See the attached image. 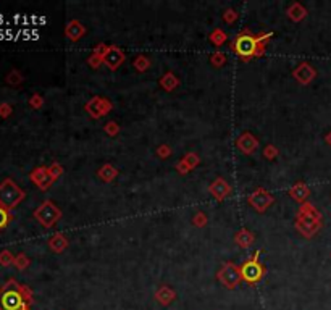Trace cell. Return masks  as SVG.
Returning <instances> with one entry per match:
<instances>
[{
    "label": "cell",
    "instance_id": "15",
    "mask_svg": "<svg viewBox=\"0 0 331 310\" xmlns=\"http://www.w3.org/2000/svg\"><path fill=\"white\" fill-rule=\"evenodd\" d=\"M97 176L100 178L103 183H112V181L118 176V170L115 168L112 163H105L97 170Z\"/></svg>",
    "mask_w": 331,
    "mask_h": 310
},
{
    "label": "cell",
    "instance_id": "6",
    "mask_svg": "<svg viewBox=\"0 0 331 310\" xmlns=\"http://www.w3.org/2000/svg\"><path fill=\"white\" fill-rule=\"evenodd\" d=\"M247 202L251 204V207L255 210V212L264 213L265 210H268L271 204L275 202V197H273L266 189L259 188L247 197Z\"/></svg>",
    "mask_w": 331,
    "mask_h": 310
},
{
    "label": "cell",
    "instance_id": "9",
    "mask_svg": "<svg viewBox=\"0 0 331 310\" xmlns=\"http://www.w3.org/2000/svg\"><path fill=\"white\" fill-rule=\"evenodd\" d=\"M123 62H125L123 50H121L120 47H117V45H108L107 52L103 54V65H107L108 69L115 71V69L120 68V65Z\"/></svg>",
    "mask_w": 331,
    "mask_h": 310
},
{
    "label": "cell",
    "instance_id": "24",
    "mask_svg": "<svg viewBox=\"0 0 331 310\" xmlns=\"http://www.w3.org/2000/svg\"><path fill=\"white\" fill-rule=\"evenodd\" d=\"M186 163H188V167L193 170V168H196L197 165L200 163V159H199V155L197 154H194V152H189V154H186L184 155V159H183Z\"/></svg>",
    "mask_w": 331,
    "mask_h": 310
},
{
    "label": "cell",
    "instance_id": "25",
    "mask_svg": "<svg viewBox=\"0 0 331 310\" xmlns=\"http://www.w3.org/2000/svg\"><path fill=\"white\" fill-rule=\"evenodd\" d=\"M210 62H212L213 67L220 68V67H223L226 63V55L223 54V52H215V54L210 57Z\"/></svg>",
    "mask_w": 331,
    "mask_h": 310
},
{
    "label": "cell",
    "instance_id": "26",
    "mask_svg": "<svg viewBox=\"0 0 331 310\" xmlns=\"http://www.w3.org/2000/svg\"><path fill=\"white\" fill-rule=\"evenodd\" d=\"M103 130H105V133L108 134V136L115 138L120 133V125H118V123H115V121H108L107 125L103 126Z\"/></svg>",
    "mask_w": 331,
    "mask_h": 310
},
{
    "label": "cell",
    "instance_id": "23",
    "mask_svg": "<svg viewBox=\"0 0 331 310\" xmlns=\"http://www.w3.org/2000/svg\"><path fill=\"white\" fill-rule=\"evenodd\" d=\"M11 221V213L10 210H7L5 207H0V231L5 230Z\"/></svg>",
    "mask_w": 331,
    "mask_h": 310
},
{
    "label": "cell",
    "instance_id": "22",
    "mask_svg": "<svg viewBox=\"0 0 331 310\" xmlns=\"http://www.w3.org/2000/svg\"><path fill=\"white\" fill-rule=\"evenodd\" d=\"M134 68L137 69V71H147V69L150 68V60L146 57V55H137L134 58Z\"/></svg>",
    "mask_w": 331,
    "mask_h": 310
},
{
    "label": "cell",
    "instance_id": "10",
    "mask_svg": "<svg viewBox=\"0 0 331 310\" xmlns=\"http://www.w3.org/2000/svg\"><path fill=\"white\" fill-rule=\"evenodd\" d=\"M31 176V179L34 181V184L37 186V188H40V189H49L52 184H54V178H52V174H50V172H49V168L47 167H39V168H36L34 172L30 174Z\"/></svg>",
    "mask_w": 331,
    "mask_h": 310
},
{
    "label": "cell",
    "instance_id": "11",
    "mask_svg": "<svg viewBox=\"0 0 331 310\" xmlns=\"http://www.w3.org/2000/svg\"><path fill=\"white\" fill-rule=\"evenodd\" d=\"M231 191L233 189H231V186L228 184V181L225 178H217L210 186H208V192L220 202L225 201L228 196H231Z\"/></svg>",
    "mask_w": 331,
    "mask_h": 310
},
{
    "label": "cell",
    "instance_id": "27",
    "mask_svg": "<svg viewBox=\"0 0 331 310\" xmlns=\"http://www.w3.org/2000/svg\"><path fill=\"white\" fill-rule=\"evenodd\" d=\"M193 225L197 226V228H202L207 225V215L204 212H197L194 216H193Z\"/></svg>",
    "mask_w": 331,
    "mask_h": 310
},
{
    "label": "cell",
    "instance_id": "5",
    "mask_svg": "<svg viewBox=\"0 0 331 310\" xmlns=\"http://www.w3.org/2000/svg\"><path fill=\"white\" fill-rule=\"evenodd\" d=\"M259 255H260V250H257V252L252 255V259L247 260V262H244L242 267H241L242 279H244V281H247V283H251V284L259 283L260 279H262L264 275H265V268L260 265V262L257 260Z\"/></svg>",
    "mask_w": 331,
    "mask_h": 310
},
{
    "label": "cell",
    "instance_id": "13",
    "mask_svg": "<svg viewBox=\"0 0 331 310\" xmlns=\"http://www.w3.org/2000/svg\"><path fill=\"white\" fill-rule=\"evenodd\" d=\"M293 76L300 84H309V83H312V79L315 78V69H313L309 63H300V65L293 71Z\"/></svg>",
    "mask_w": 331,
    "mask_h": 310
},
{
    "label": "cell",
    "instance_id": "33",
    "mask_svg": "<svg viewBox=\"0 0 331 310\" xmlns=\"http://www.w3.org/2000/svg\"><path fill=\"white\" fill-rule=\"evenodd\" d=\"M223 20H225V23H228V25H231V23H234V21L237 20V11L228 8V10H226L225 13H223Z\"/></svg>",
    "mask_w": 331,
    "mask_h": 310
},
{
    "label": "cell",
    "instance_id": "12",
    "mask_svg": "<svg viewBox=\"0 0 331 310\" xmlns=\"http://www.w3.org/2000/svg\"><path fill=\"white\" fill-rule=\"evenodd\" d=\"M236 145L242 154L251 155L255 152V149L259 147V139L254 138L251 133H242L241 136L236 139Z\"/></svg>",
    "mask_w": 331,
    "mask_h": 310
},
{
    "label": "cell",
    "instance_id": "7",
    "mask_svg": "<svg viewBox=\"0 0 331 310\" xmlns=\"http://www.w3.org/2000/svg\"><path fill=\"white\" fill-rule=\"evenodd\" d=\"M112 108H113V105H112V102L108 101V99H105V97H99V96L92 97L91 101L84 105V110H86V112H88L94 120L100 118V116H103V115H107Z\"/></svg>",
    "mask_w": 331,
    "mask_h": 310
},
{
    "label": "cell",
    "instance_id": "39",
    "mask_svg": "<svg viewBox=\"0 0 331 310\" xmlns=\"http://www.w3.org/2000/svg\"><path fill=\"white\" fill-rule=\"evenodd\" d=\"M10 113H11V107H10L8 103H2V105H0V115H2L3 118H7Z\"/></svg>",
    "mask_w": 331,
    "mask_h": 310
},
{
    "label": "cell",
    "instance_id": "3",
    "mask_svg": "<svg viewBox=\"0 0 331 310\" xmlns=\"http://www.w3.org/2000/svg\"><path fill=\"white\" fill-rule=\"evenodd\" d=\"M23 199H25V191L13 179L7 178L0 184V207L11 210L18 206Z\"/></svg>",
    "mask_w": 331,
    "mask_h": 310
},
{
    "label": "cell",
    "instance_id": "41",
    "mask_svg": "<svg viewBox=\"0 0 331 310\" xmlns=\"http://www.w3.org/2000/svg\"><path fill=\"white\" fill-rule=\"evenodd\" d=\"M23 310H30V309H23Z\"/></svg>",
    "mask_w": 331,
    "mask_h": 310
},
{
    "label": "cell",
    "instance_id": "31",
    "mask_svg": "<svg viewBox=\"0 0 331 310\" xmlns=\"http://www.w3.org/2000/svg\"><path fill=\"white\" fill-rule=\"evenodd\" d=\"M88 63L91 65V68H99L103 63V57H100V55H97V54H92L89 58H88Z\"/></svg>",
    "mask_w": 331,
    "mask_h": 310
},
{
    "label": "cell",
    "instance_id": "18",
    "mask_svg": "<svg viewBox=\"0 0 331 310\" xmlns=\"http://www.w3.org/2000/svg\"><path fill=\"white\" fill-rule=\"evenodd\" d=\"M234 242L239 245V247H249V245L254 242V235L249 230H246V228H244V230L236 233Z\"/></svg>",
    "mask_w": 331,
    "mask_h": 310
},
{
    "label": "cell",
    "instance_id": "1",
    "mask_svg": "<svg viewBox=\"0 0 331 310\" xmlns=\"http://www.w3.org/2000/svg\"><path fill=\"white\" fill-rule=\"evenodd\" d=\"M273 36V33H264L255 36L251 31H242L233 39L231 42V50L234 54L242 58L244 62L252 60L255 57H262L265 54V47L266 44L270 42V39Z\"/></svg>",
    "mask_w": 331,
    "mask_h": 310
},
{
    "label": "cell",
    "instance_id": "16",
    "mask_svg": "<svg viewBox=\"0 0 331 310\" xmlns=\"http://www.w3.org/2000/svg\"><path fill=\"white\" fill-rule=\"evenodd\" d=\"M309 194H310V191H309V188H307L304 183L294 184L293 188L289 189V196H291L294 201H298V202L305 201V199L309 197Z\"/></svg>",
    "mask_w": 331,
    "mask_h": 310
},
{
    "label": "cell",
    "instance_id": "38",
    "mask_svg": "<svg viewBox=\"0 0 331 310\" xmlns=\"http://www.w3.org/2000/svg\"><path fill=\"white\" fill-rule=\"evenodd\" d=\"M7 81H8L10 84H18V83H21V74H20L18 71H11V73L8 74Z\"/></svg>",
    "mask_w": 331,
    "mask_h": 310
},
{
    "label": "cell",
    "instance_id": "40",
    "mask_svg": "<svg viewBox=\"0 0 331 310\" xmlns=\"http://www.w3.org/2000/svg\"><path fill=\"white\" fill-rule=\"evenodd\" d=\"M327 141H328V142L331 144V134H328V136H327Z\"/></svg>",
    "mask_w": 331,
    "mask_h": 310
},
{
    "label": "cell",
    "instance_id": "2",
    "mask_svg": "<svg viewBox=\"0 0 331 310\" xmlns=\"http://www.w3.org/2000/svg\"><path fill=\"white\" fill-rule=\"evenodd\" d=\"M28 294L26 289L20 286L15 279L0 289V310H23L28 309Z\"/></svg>",
    "mask_w": 331,
    "mask_h": 310
},
{
    "label": "cell",
    "instance_id": "28",
    "mask_svg": "<svg viewBox=\"0 0 331 310\" xmlns=\"http://www.w3.org/2000/svg\"><path fill=\"white\" fill-rule=\"evenodd\" d=\"M264 155H265V159H268V160H275V159H276V155H278V149H276V145H273V144L265 145V149H264Z\"/></svg>",
    "mask_w": 331,
    "mask_h": 310
},
{
    "label": "cell",
    "instance_id": "37",
    "mask_svg": "<svg viewBox=\"0 0 331 310\" xmlns=\"http://www.w3.org/2000/svg\"><path fill=\"white\" fill-rule=\"evenodd\" d=\"M176 170H178V173H179V174H188V173L191 172V168L188 167V163H186L184 160H179V162L176 163Z\"/></svg>",
    "mask_w": 331,
    "mask_h": 310
},
{
    "label": "cell",
    "instance_id": "29",
    "mask_svg": "<svg viewBox=\"0 0 331 310\" xmlns=\"http://www.w3.org/2000/svg\"><path fill=\"white\" fill-rule=\"evenodd\" d=\"M49 172H50V174H52V178L57 179V178H60L62 174H63V167L60 165V163L54 162V163H52V165L49 167Z\"/></svg>",
    "mask_w": 331,
    "mask_h": 310
},
{
    "label": "cell",
    "instance_id": "35",
    "mask_svg": "<svg viewBox=\"0 0 331 310\" xmlns=\"http://www.w3.org/2000/svg\"><path fill=\"white\" fill-rule=\"evenodd\" d=\"M15 265L18 268H25L30 265V259H28L25 254H20L18 257H15Z\"/></svg>",
    "mask_w": 331,
    "mask_h": 310
},
{
    "label": "cell",
    "instance_id": "36",
    "mask_svg": "<svg viewBox=\"0 0 331 310\" xmlns=\"http://www.w3.org/2000/svg\"><path fill=\"white\" fill-rule=\"evenodd\" d=\"M42 103H44V99L40 97V96H37V94H34L30 99V105H31L33 108H40V107H42Z\"/></svg>",
    "mask_w": 331,
    "mask_h": 310
},
{
    "label": "cell",
    "instance_id": "20",
    "mask_svg": "<svg viewBox=\"0 0 331 310\" xmlns=\"http://www.w3.org/2000/svg\"><path fill=\"white\" fill-rule=\"evenodd\" d=\"M49 247L54 250V252H63V250L68 247V239L59 233V235H55L49 241Z\"/></svg>",
    "mask_w": 331,
    "mask_h": 310
},
{
    "label": "cell",
    "instance_id": "8",
    "mask_svg": "<svg viewBox=\"0 0 331 310\" xmlns=\"http://www.w3.org/2000/svg\"><path fill=\"white\" fill-rule=\"evenodd\" d=\"M218 279L222 281L226 288H234L242 279L241 276V268H237L234 263H225L222 267V270L218 272Z\"/></svg>",
    "mask_w": 331,
    "mask_h": 310
},
{
    "label": "cell",
    "instance_id": "32",
    "mask_svg": "<svg viewBox=\"0 0 331 310\" xmlns=\"http://www.w3.org/2000/svg\"><path fill=\"white\" fill-rule=\"evenodd\" d=\"M157 296H159V299H160L162 302H165V304H166V302H170V301L173 299V296H175V294H173V292H171L170 289L164 288V289H160V291H159V294H157Z\"/></svg>",
    "mask_w": 331,
    "mask_h": 310
},
{
    "label": "cell",
    "instance_id": "4",
    "mask_svg": "<svg viewBox=\"0 0 331 310\" xmlns=\"http://www.w3.org/2000/svg\"><path fill=\"white\" fill-rule=\"evenodd\" d=\"M34 218H36L44 228H52L59 223V220L62 218V212L54 202L45 201L34 210Z\"/></svg>",
    "mask_w": 331,
    "mask_h": 310
},
{
    "label": "cell",
    "instance_id": "21",
    "mask_svg": "<svg viewBox=\"0 0 331 310\" xmlns=\"http://www.w3.org/2000/svg\"><path fill=\"white\" fill-rule=\"evenodd\" d=\"M208 39H210V42L213 45H217V47H220V45H223L226 42V39H228V36L225 34L223 29H213V31L210 33V36H208Z\"/></svg>",
    "mask_w": 331,
    "mask_h": 310
},
{
    "label": "cell",
    "instance_id": "19",
    "mask_svg": "<svg viewBox=\"0 0 331 310\" xmlns=\"http://www.w3.org/2000/svg\"><path fill=\"white\" fill-rule=\"evenodd\" d=\"M178 84H179V79L176 78V74L173 73V71H168V73H165L160 78V86L164 87L165 91H168V92L175 89Z\"/></svg>",
    "mask_w": 331,
    "mask_h": 310
},
{
    "label": "cell",
    "instance_id": "14",
    "mask_svg": "<svg viewBox=\"0 0 331 310\" xmlns=\"http://www.w3.org/2000/svg\"><path fill=\"white\" fill-rule=\"evenodd\" d=\"M65 34H66V37H68L69 40L76 42V40H79V39L86 34V28L83 26V23H81V21H78V20H71V21H69L68 25H66V28H65Z\"/></svg>",
    "mask_w": 331,
    "mask_h": 310
},
{
    "label": "cell",
    "instance_id": "34",
    "mask_svg": "<svg viewBox=\"0 0 331 310\" xmlns=\"http://www.w3.org/2000/svg\"><path fill=\"white\" fill-rule=\"evenodd\" d=\"M0 263H2V265H10V263H15V257L11 255L8 250H3V252L0 254Z\"/></svg>",
    "mask_w": 331,
    "mask_h": 310
},
{
    "label": "cell",
    "instance_id": "17",
    "mask_svg": "<svg viewBox=\"0 0 331 310\" xmlns=\"http://www.w3.org/2000/svg\"><path fill=\"white\" fill-rule=\"evenodd\" d=\"M286 13H288V16H289V20H293V21H300V20H304L305 18V15H307V10L302 7L300 3H293V5H289L288 7V10H286Z\"/></svg>",
    "mask_w": 331,
    "mask_h": 310
},
{
    "label": "cell",
    "instance_id": "30",
    "mask_svg": "<svg viewBox=\"0 0 331 310\" xmlns=\"http://www.w3.org/2000/svg\"><path fill=\"white\" fill-rule=\"evenodd\" d=\"M157 155H159L160 159H168V157L171 155V149L168 147L166 144H160L159 147H157Z\"/></svg>",
    "mask_w": 331,
    "mask_h": 310
}]
</instances>
